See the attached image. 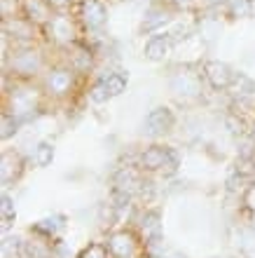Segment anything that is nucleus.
I'll use <instances>...</instances> for the list:
<instances>
[{"mask_svg":"<svg viewBox=\"0 0 255 258\" xmlns=\"http://www.w3.org/2000/svg\"><path fill=\"white\" fill-rule=\"evenodd\" d=\"M241 204H243V209H248L250 214H255V183H250L246 190H243L241 195Z\"/></svg>","mask_w":255,"mask_h":258,"instance_id":"obj_23","label":"nucleus"},{"mask_svg":"<svg viewBox=\"0 0 255 258\" xmlns=\"http://www.w3.org/2000/svg\"><path fill=\"white\" fill-rule=\"evenodd\" d=\"M21 167H24V162H21V157L17 155V153H12V150H5L3 153V169H0V174H3V183H12V181H17L21 174Z\"/></svg>","mask_w":255,"mask_h":258,"instance_id":"obj_14","label":"nucleus"},{"mask_svg":"<svg viewBox=\"0 0 255 258\" xmlns=\"http://www.w3.org/2000/svg\"><path fill=\"white\" fill-rule=\"evenodd\" d=\"M52 157H54V148L49 143H40L38 148H35V155H33V162L38 167H47L52 164Z\"/></svg>","mask_w":255,"mask_h":258,"instance_id":"obj_20","label":"nucleus"},{"mask_svg":"<svg viewBox=\"0 0 255 258\" xmlns=\"http://www.w3.org/2000/svg\"><path fill=\"white\" fill-rule=\"evenodd\" d=\"M250 139H253V143H255V122L250 124Z\"/></svg>","mask_w":255,"mask_h":258,"instance_id":"obj_26","label":"nucleus"},{"mask_svg":"<svg viewBox=\"0 0 255 258\" xmlns=\"http://www.w3.org/2000/svg\"><path fill=\"white\" fill-rule=\"evenodd\" d=\"M106 246L110 251V258H134L138 253V237L134 230H115L108 235Z\"/></svg>","mask_w":255,"mask_h":258,"instance_id":"obj_3","label":"nucleus"},{"mask_svg":"<svg viewBox=\"0 0 255 258\" xmlns=\"http://www.w3.org/2000/svg\"><path fill=\"white\" fill-rule=\"evenodd\" d=\"M73 68H52L45 75V89L52 96H66L73 89Z\"/></svg>","mask_w":255,"mask_h":258,"instance_id":"obj_10","label":"nucleus"},{"mask_svg":"<svg viewBox=\"0 0 255 258\" xmlns=\"http://www.w3.org/2000/svg\"><path fill=\"white\" fill-rule=\"evenodd\" d=\"M49 40H54L56 45H73L75 42V24L68 14H54V19L49 21L47 26Z\"/></svg>","mask_w":255,"mask_h":258,"instance_id":"obj_9","label":"nucleus"},{"mask_svg":"<svg viewBox=\"0 0 255 258\" xmlns=\"http://www.w3.org/2000/svg\"><path fill=\"white\" fill-rule=\"evenodd\" d=\"M168 49H171V38L168 35H152L145 42L143 54L148 56V59H152V61H159V59H164L168 54Z\"/></svg>","mask_w":255,"mask_h":258,"instance_id":"obj_15","label":"nucleus"},{"mask_svg":"<svg viewBox=\"0 0 255 258\" xmlns=\"http://www.w3.org/2000/svg\"><path fill=\"white\" fill-rule=\"evenodd\" d=\"M202 78L213 89H229L232 82H234V78H236V73L225 61H206L204 63Z\"/></svg>","mask_w":255,"mask_h":258,"instance_id":"obj_6","label":"nucleus"},{"mask_svg":"<svg viewBox=\"0 0 255 258\" xmlns=\"http://www.w3.org/2000/svg\"><path fill=\"white\" fill-rule=\"evenodd\" d=\"M94 63V56L89 49H82V47H75L73 49V56H70V68L75 73H87L89 68Z\"/></svg>","mask_w":255,"mask_h":258,"instance_id":"obj_17","label":"nucleus"},{"mask_svg":"<svg viewBox=\"0 0 255 258\" xmlns=\"http://www.w3.org/2000/svg\"><path fill=\"white\" fill-rule=\"evenodd\" d=\"M17 12H21V3H17V0H3V7H0L3 21L17 17Z\"/></svg>","mask_w":255,"mask_h":258,"instance_id":"obj_22","label":"nucleus"},{"mask_svg":"<svg viewBox=\"0 0 255 258\" xmlns=\"http://www.w3.org/2000/svg\"><path fill=\"white\" fill-rule=\"evenodd\" d=\"M115 183V190L120 192V195H131L136 188H141L143 181H141V169H131V167H122L113 178Z\"/></svg>","mask_w":255,"mask_h":258,"instance_id":"obj_13","label":"nucleus"},{"mask_svg":"<svg viewBox=\"0 0 255 258\" xmlns=\"http://www.w3.org/2000/svg\"><path fill=\"white\" fill-rule=\"evenodd\" d=\"M80 258H110V251H108V246L101 244V242H94V244H89L82 249Z\"/></svg>","mask_w":255,"mask_h":258,"instance_id":"obj_21","label":"nucleus"},{"mask_svg":"<svg viewBox=\"0 0 255 258\" xmlns=\"http://www.w3.org/2000/svg\"><path fill=\"white\" fill-rule=\"evenodd\" d=\"M143 127H145V132H148L150 136L166 134L168 129L174 127V113H171L168 108H154V110H150Z\"/></svg>","mask_w":255,"mask_h":258,"instance_id":"obj_12","label":"nucleus"},{"mask_svg":"<svg viewBox=\"0 0 255 258\" xmlns=\"http://www.w3.org/2000/svg\"><path fill=\"white\" fill-rule=\"evenodd\" d=\"M38 110V92L28 87H19L10 92V108L5 113H10L17 120H28L33 117V113Z\"/></svg>","mask_w":255,"mask_h":258,"instance_id":"obj_2","label":"nucleus"},{"mask_svg":"<svg viewBox=\"0 0 255 258\" xmlns=\"http://www.w3.org/2000/svg\"><path fill=\"white\" fill-rule=\"evenodd\" d=\"M227 12L232 17H250L253 14V3L250 0H227Z\"/></svg>","mask_w":255,"mask_h":258,"instance_id":"obj_19","label":"nucleus"},{"mask_svg":"<svg viewBox=\"0 0 255 258\" xmlns=\"http://www.w3.org/2000/svg\"><path fill=\"white\" fill-rule=\"evenodd\" d=\"M103 87H106L108 96H117L124 92L127 87V75L124 73H108V78H103Z\"/></svg>","mask_w":255,"mask_h":258,"instance_id":"obj_18","label":"nucleus"},{"mask_svg":"<svg viewBox=\"0 0 255 258\" xmlns=\"http://www.w3.org/2000/svg\"><path fill=\"white\" fill-rule=\"evenodd\" d=\"M174 3H178V5H188V3H192V0H174Z\"/></svg>","mask_w":255,"mask_h":258,"instance_id":"obj_27","label":"nucleus"},{"mask_svg":"<svg viewBox=\"0 0 255 258\" xmlns=\"http://www.w3.org/2000/svg\"><path fill=\"white\" fill-rule=\"evenodd\" d=\"M3 28H5V38L14 40V47H28L33 45L35 40V26L33 21H28L26 17H12V19L3 21Z\"/></svg>","mask_w":255,"mask_h":258,"instance_id":"obj_4","label":"nucleus"},{"mask_svg":"<svg viewBox=\"0 0 255 258\" xmlns=\"http://www.w3.org/2000/svg\"><path fill=\"white\" fill-rule=\"evenodd\" d=\"M164 167H174V153L166 146H150L138 155L141 171H164Z\"/></svg>","mask_w":255,"mask_h":258,"instance_id":"obj_5","label":"nucleus"},{"mask_svg":"<svg viewBox=\"0 0 255 258\" xmlns=\"http://www.w3.org/2000/svg\"><path fill=\"white\" fill-rule=\"evenodd\" d=\"M7 61H10V71L17 78H24V80H31L45 66V59H42L40 49H33V45H28V47H14L12 56Z\"/></svg>","mask_w":255,"mask_h":258,"instance_id":"obj_1","label":"nucleus"},{"mask_svg":"<svg viewBox=\"0 0 255 258\" xmlns=\"http://www.w3.org/2000/svg\"><path fill=\"white\" fill-rule=\"evenodd\" d=\"M171 92L183 99H195L202 92V78L195 71H178L171 78Z\"/></svg>","mask_w":255,"mask_h":258,"instance_id":"obj_8","label":"nucleus"},{"mask_svg":"<svg viewBox=\"0 0 255 258\" xmlns=\"http://www.w3.org/2000/svg\"><path fill=\"white\" fill-rule=\"evenodd\" d=\"M70 0H49V5L52 7H66Z\"/></svg>","mask_w":255,"mask_h":258,"instance_id":"obj_25","label":"nucleus"},{"mask_svg":"<svg viewBox=\"0 0 255 258\" xmlns=\"http://www.w3.org/2000/svg\"><path fill=\"white\" fill-rule=\"evenodd\" d=\"M77 19L87 28H101L108 19V7L101 0H80L77 3Z\"/></svg>","mask_w":255,"mask_h":258,"instance_id":"obj_7","label":"nucleus"},{"mask_svg":"<svg viewBox=\"0 0 255 258\" xmlns=\"http://www.w3.org/2000/svg\"><path fill=\"white\" fill-rule=\"evenodd\" d=\"M10 218H14V211H12V202H10V197L3 195V221H5V228H7V221Z\"/></svg>","mask_w":255,"mask_h":258,"instance_id":"obj_24","label":"nucleus"},{"mask_svg":"<svg viewBox=\"0 0 255 258\" xmlns=\"http://www.w3.org/2000/svg\"><path fill=\"white\" fill-rule=\"evenodd\" d=\"M21 14L35 26H47L54 19V7L49 0H21Z\"/></svg>","mask_w":255,"mask_h":258,"instance_id":"obj_11","label":"nucleus"},{"mask_svg":"<svg viewBox=\"0 0 255 258\" xmlns=\"http://www.w3.org/2000/svg\"><path fill=\"white\" fill-rule=\"evenodd\" d=\"M141 230H143V237L148 242H157L161 235V225H159V214L157 211H148L141 221Z\"/></svg>","mask_w":255,"mask_h":258,"instance_id":"obj_16","label":"nucleus"}]
</instances>
